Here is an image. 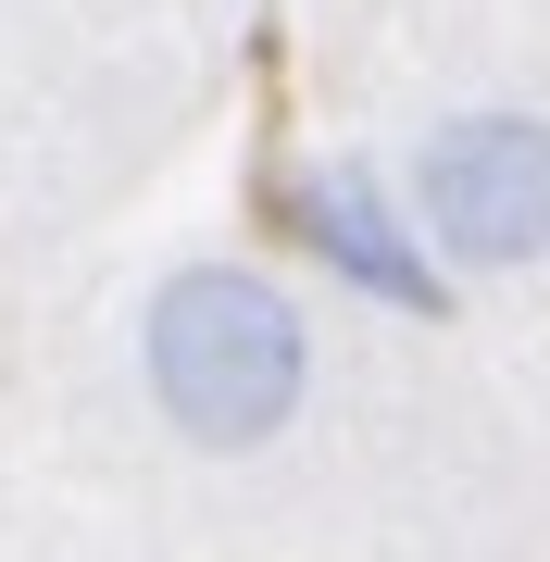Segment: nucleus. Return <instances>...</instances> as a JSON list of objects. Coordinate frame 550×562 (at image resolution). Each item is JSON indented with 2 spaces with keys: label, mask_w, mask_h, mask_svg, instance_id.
<instances>
[{
  "label": "nucleus",
  "mask_w": 550,
  "mask_h": 562,
  "mask_svg": "<svg viewBox=\"0 0 550 562\" xmlns=\"http://www.w3.org/2000/svg\"><path fill=\"white\" fill-rule=\"evenodd\" d=\"M138 375L188 450H263L313 401V325L263 262H176L138 301Z\"/></svg>",
  "instance_id": "f257e3e1"
},
{
  "label": "nucleus",
  "mask_w": 550,
  "mask_h": 562,
  "mask_svg": "<svg viewBox=\"0 0 550 562\" xmlns=\"http://www.w3.org/2000/svg\"><path fill=\"white\" fill-rule=\"evenodd\" d=\"M288 238L326 262L350 301H375V313H450V262L426 250L413 201L375 176V162H350V150L313 162V176L288 188Z\"/></svg>",
  "instance_id": "7ed1b4c3"
},
{
  "label": "nucleus",
  "mask_w": 550,
  "mask_h": 562,
  "mask_svg": "<svg viewBox=\"0 0 550 562\" xmlns=\"http://www.w3.org/2000/svg\"><path fill=\"white\" fill-rule=\"evenodd\" d=\"M413 225L463 276H526L550 262V113H450L413 162Z\"/></svg>",
  "instance_id": "f03ea898"
}]
</instances>
